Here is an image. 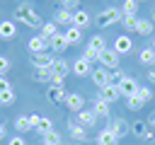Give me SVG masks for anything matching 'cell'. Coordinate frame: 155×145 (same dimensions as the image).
I'll use <instances>...</instances> for the list:
<instances>
[{"instance_id":"obj_7","label":"cell","mask_w":155,"mask_h":145,"mask_svg":"<svg viewBox=\"0 0 155 145\" xmlns=\"http://www.w3.org/2000/svg\"><path fill=\"white\" fill-rule=\"evenodd\" d=\"M63 104H65L73 114H80V111L85 109V99H82V94H80V92H68Z\"/></svg>"},{"instance_id":"obj_21","label":"cell","mask_w":155,"mask_h":145,"mask_svg":"<svg viewBox=\"0 0 155 145\" xmlns=\"http://www.w3.org/2000/svg\"><path fill=\"white\" fill-rule=\"evenodd\" d=\"M53 22H56V24H68V27H70V24H73V12L65 10V7H61V10L53 12Z\"/></svg>"},{"instance_id":"obj_16","label":"cell","mask_w":155,"mask_h":145,"mask_svg":"<svg viewBox=\"0 0 155 145\" xmlns=\"http://www.w3.org/2000/svg\"><path fill=\"white\" fill-rule=\"evenodd\" d=\"M92 111H94L97 118H109V114H111V111H109V102H104L102 97L92 102Z\"/></svg>"},{"instance_id":"obj_33","label":"cell","mask_w":155,"mask_h":145,"mask_svg":"<svg viewBox=\"0 0 155 145\" xmlns=\"http://www.w3.org/2000/svg\"><path fill=\"white\" fill-rule=\"evenodd\" d=\"M15 99H17V94H15V89H7V92H0V104H2V106H12V104H15Z\"/></svg>"},{"instance_id":"obj_43","label":"cell","mask_w":155,"mask_h":145,"mask_svg":"<svg viewBox=\"0 0 155 145\" xmlns=\"http://www.w3.org/2000/svg\"><path fill=\"white\" fill-rule=\"evenodd\" d=\"M7 89H12V85H10V80L5 75H0V92H7Z\"/></svg>"},{"instance_id":"obj_26","label":"cell","mask_w":155,"mask_h":145,"mask_svg":"<svg viewBox=\"0 0 155 145\" xmlns=\"http://www.w3.org/2000/svg\"><path fill=\"white\" fill-rule=\"evenodd\" d=\"M39 34H41L44 39H48V41H51V39L58 34V24H56V22H44V27H41V31H39Z\"/></svg>"},{"instance_id":"obj_23","label":"cell","mask_w":155,"mask_h":145,"mask_svg":"<svg viewBox=\"0 0 155 145\" xmlns=\"http://www.w3.org/2000/svg\"><path fill=\"white\" fill-rule=\"evenodd\" d=\"M65 94H68V92L63 89V85H58V87H56V85H51V87H48V99H51L53 104L65 102Z\"/></svg>"},{"instance_id":"obj_38","label":"cell","mask_w":155,"mask_h":145,"mask_svg":"<svg viewBox=\"0 0 155 145\" xmlns=\"http://www.w3.org/2000/svg\"><path fill=\"white\" fill-rule=\"evenodd\" d=\"M124 77H126V72H121V70H111V72H109V85H116V87H119V82H121Z\"/></svg>"},{"instance_id":"obj_6","label":"cell","mask_w":155,"mask_h":145,"mask_svg":"<svg viewBox=\"0 0 155 145\" xmlns=\"http://www.w3.org/2000/svg\"><path fill=\"white\" fill-rule=\"evenodd\" d=\"M51 44H48V39H44L41 34H36V36H31L29 41H27V48H29V53L31 56H36V53H46V48H48Z\"/></svg>"},{"instance_id":"obj_8","label":"cell","mask_w":155,"mask_h":145,"mask_svg":"<svg viewBox=\"0 0 155 145\" xmlns=\"http://www.w3.org/2000/svg\"><path fill=\"white\" fill-rule=\"evenodd\" d=\"M138 82H136V77H131V75H126L121 82H119V92H121V97H133V94H138Z\"/></svg>"},{"instance_id":"obj_35","label":"cell","mask_w":155,"mask_h":145,"mask_svg":"<svg viewBox=\"0 0 155 145\" xmlns=\"http://www.w3.org/2000/svg\"><path fill=\"white\" fill-rule=\"evenodd\" d=\"M82 58L90 60V63H99V51H94L92 46H85V56Z\"/></svg>"},{"instance_id":"obj_30","label":"cell","mask_w":155,"mask_h":145,"mask_svg":"<svg viewBox=\"0 0 155 145\" xmlns=\"http://www.w3.org/2000/svg\"><path fill=\"white\" fill-rule=\"evenodd\" d=\"M121 12H124L126 17H136V12H138V0H124Z\"/></svg>"},{"instance_id":"obj_41","label":"cell","mask_w":155,"mask_h":145,"mask_svg":"<svg viewBox=\"0 0 155 145\" xmlns=\"http://www.w3.org/2000/svg\"><path fill=\"white\" fill-rule=\"evenodd\" d=\"M7 145H27V140L17 133V135H12V138H7Z\"/></svg>"},{"instance_id":"obj_17","label":"cell","mask_w":155,"mask_h":145,"mask_svg":"<svg viewBox=\"0 0 155 145\" xmlns=\"http://www.w3.org/2000/svg\"><path fill=\"white\" fill-rule=\"evenodd\" d=\"M51 70H53V75H61V77H65L68 72H73L70 70V63L68 60H63V58H53V65H51Z\"/></svg>"},{"instance_id":"obj_3","label":"cell","mask_w":155,"mask_h":145,"mask_svg":"<svg viewBox=\"0 0 155 145\" xmlns=\"http://www.w3.org/2000/svg\"><path fill=\"white\" fill-rule=\"evenodd\" d=\"M29 123H31V128H34L39 135H46V133L53 130V121L46 118V116H39V114H31V116H29Z\"/></svg>"},{"instance_id":"obj_49","label":"cell","mask_w":155,"mask_h":145,"mask_svg":"<svg viewBox=\"0 0 155 145\" xmlns=\"http://www.w3.org/2000/svg\"><path fill=\"white\" fill-rule=\"evenodd\" d=\"M150 22H153V24H155V10H153V12H150Z\"/></svg>"},{"instance_id":"obj_27","label":"cell","mask_w":155,"mask_h":145,"mask_svg":"<svg viewBox=\"0 0 155 145\" xmlns=\"http://www.w3.org/2000/svg\"><path fill=\"white\" fill-rule=\"evenodd\" d=\"M15 130H17L19 135L27 133V130H34L31 123H29V116H17V118H15Z\"/></svg>"},{"instance_id":"obj_1","label":"cell","mask_w":155,"mask_h":145,"mask_svg":"<svg viewBox=\"0 0 155 145\" xmlns=\"http://www.w3.org/2000/svg\"><path fill=\"white\" fill-rule=\"evenodd\" d=\"M15 19H17L19 24H24V27H31V29H39V31H41V27H44V22H41V17L34 12L31 2H24V5H19V7L15 10Z\"/></svg>"},{"instance_id":"obj_45","label":"cell","mask_w":155,"mask_h":145,"mask_svg":"<svg viewBox=\"0 0 155 145\" xmlns=\"http://www.w3.org/2000/svg\"><path fill=\"white\" fill-rule=\"evenodd\" d=\"M145 123H148V126H150V128H155V111H153V114H150V116H148V118H145Z\"/></svg>"},{"instance_id":"obj_36","label":"cell","mask_w":155,"mask_h":145,"mask_svg":"<svg viewBox=\"0 0 155 145\" xmlns=\"http://www.w3.org/2000/svg\"><path fill=\"white\" fill-rule=\"evenodd\" d=\"M44 143H46V145H61V135H58V130L53 128L51 133H46V135H44Z\"/></svg>"},{"instance_id":"obj_50","label":"cell","mask_w":155,"mask_h":145,"mask_svg":"<svg viewBox=\"0 0 155 145\" xmlns=\"http://www.w3.org/2000/svg\"><path fill=\"white\" fill-rule=\"evenodd\" d=\"M150 48H153V51H155V39H153V44H150Z\"/></svg>"},{"instance_id":"obj_31","label":"cell","mask_w":155,"mask_h":145,"mask_svg":"<svg viewBox=\"0 0 155 145\" xmlns=\"http://www.w3.org/2000/svg\"><path fill=\"white\" fill-rule=\"evenodd\" d=\"M143 106H145V102H140V99H138V94L126 97V109H128V111H140Z\"/></svg>"},{"instance_id":"obj_47","label":"cell","mask_w":155,"mask_h":145,"mask_svg":"<svg viewBox=\"0 0 155 145\" xmlns=\"http://www.w3.org/2000/svg\"><path fill=\"white\" fill-rule=\"evenodd\" d=\"M143 140H145V143H153V140H155V133H153V130H148V133H145V138H143Z\"/></svg>"},{"instance_id":"obj_32","label":"cell","mask_w":155,"mask_h":145,"mask_svg":"<svg viewBox=\"0 0 155 145\" xmlns=\"http://www.w3.org/2000/svg\"><path fill=\"white\" fill-rule=\"evenodd\" d=\"M51 77H53V70H51V68L34 70V80H36V82H51Z\"/></svg>"},{"instance_id":"obj_20","label":"cell","mask_w":155,"mask_h":145,"mask_svg":"<svg viewBox=\"0 0 155 145\" xmlns=\"http://www.w3.org/2000/svg\"><path fill=\"white\" fill-rule=\"evenodd\" d=\"M68 133H70L73 140H87V128H82V126L75 123V121L68 123Z\"/></svg>"},{"instance_id":"obj_10","label":"cell","mask_w":155,"mask_h":145,"mask_svg":"<svg viewBox=\"0 0 155 145\" xmlns=\"http://www.w3.org/2000/svg\"><path fill=\"white\" fill-rule=\"evenodd\" d=\"M53 58H56V56L48 53V51H46V53H36V56L31 58V65H34V70H44V68H51V65H53Z\"/></svg>"},{"instance_id":"obj_46","label":"cell","mask_w":155,"mask_h":145,"mask_svg":"<svg viewBox=\"0 0 155 145\" xmlns=\"http://www.w3.org/2000/svg\"><path fill=\"white\" fill-rule=\"evenodd\" d=\"M7 138V128H5V123L0 121V140H5Z\"/></svg>"},{"instance_id":"obj_37","label":"cell","mask_w":155,"mask_h":145,"mask_svg":"<svg viewBox=\"0 0 155 145\" xmlns=\"http://www.w3.org/2000/svg\"><path fill=\"white\" fill-rule=\"evenodd\" d=\"M136 22H138V17H121V24H124V29L126 31H136Z\"/></svg>"},{"instance_id":"obj_5","label":"cell","mask_w":155,"mask_h":145,"mask_svg":"<svg viewBox=\"0 0 155 145\" xmlns=\"http://www.w3.org/2000/svg\"><path fill=\"white\" fill-rule=\"evenodd\" d=\"M109 130L121 140V138H126V135L131 133V123H128L126 118H119V116H116V118H111V121H109Z\"/></svg>"},{"instance_id":"obj_2","label":"cell","mask_w":155,"mask_h":145,"mask_svg":"<svg viewBox=\"0 0 155 145\" xmlns=\"http://www.w3.org/2000/svg\"><path fill=\"white\" fill-rule=\"evenodd\" d=\"M121 17H124V12H121L119 7H107V10L97 12V17H94V24H97V27H111V24L121 22Z\"/></svg>"},{"instance_id":"obj_22","label":"cell","mask_w":155,"mask_h":145,"mask_svg":"<svg viewBox=\"0 0 155 145\" xmlns=\"http://www.w3.org/2000/svg\"><path fill=\"white\" fill-rule=\"evenodd\" d=\"M97 145H119V138H116L109 128H104V130H99V135H97Z\"/></svg>"},{"instance_id":"obj_39","label":"cell","mask_w":155,"mask_h":145,"mask_svg":"<svg viewBox=\"0 0 155 145\" xmlns=\"http://www.w3.org/2000/svg\"><path fill=\"white\" fill-rule=\"evenodd\" d=\"M138 99H140V102H150V99H153V89L140 85V87H138Z\"/></svg>"},{"instance_id":"obj_51","label":"cell","mask_w":155,"mask_h":145,"mask_svg":"<svg viewBox=\"0 0 155 145\" xmlns=\"http://www.w3.org/2000/svg\"><path fill=\"white\" fill-rule=\"evenodd\" d=\"M138 2H143V0H138Z\"/></svg>"},{"instance_id":"obj_42","label":"cell","mask_w":155,"mask_h":145,"mask_svg":"<svg viewBox=\"0 0 155 145\" xmlns=\"http://www.w3.org/2000/svg\"><path fill=\"white\" fill-rule=\"evenodd\" d=\"M78 5H80V0H61V7H65V10H70V12H73Z\"/></svg>"},{"instance_id":"obj_9","label":"cell","mask_w":155,"mask_h":145,"mask_svg":"<svg viewBox=\"0 0 155 145\" xmlns=\"http://www.w3.org/2000/svg\"><path fill=\"white\" fill-rule=\"evenodd\" d=\"M119 56H124V53H131V48H133V41H131V36L128 34H121V36H116L114 39V46H111Z\"/></svg>"},{"instance_id":"obj_48","label":"cell","mask_w":155,"mask_h":145,"mask_svg":"<svg viewBox=\"0 0 155 145\" xmlns=\"http://www.w3.org/2000/svg\"><path fill=\"white\" fill-rule=\"evenodd\" d=\"M148 80H150V82H155V70H148Z\"/></svg>"},{"instance_id":"obj_24","label":"cell","mask_w":155,"mask_h":145,"mask_svg":"<svg viewBox=\"0 0 155 145\" xmlns=\"http://www.w3.org/2000/svg\"><path fill=\"white\" fill-rule=\"evenodd\" d=\"M153 29H155V24L150 19H138L136 22V34H140V36H150Z\"/></svg>"},{"instance_id":"obj_29","label":"cell","mask_w":155,"mask_h":145,"mask_svg":"<svg viewBox=\"0 0 155 145\" xmlns=\"http://www.w3.org/2000/svg\"><path fill=\"white\" fill-rule=\"evenodd\" d=\"M145 133H148V123H145V121H133V123H131V135L145 138Z\"/></svg>"},{"instance_id":"obj_13","label":"cell","mask_w":155,"mask_h":145,"mask_svg":"<svg viewBox=\"0 0 155 145\" xmlns=\"http://www.w3.org/2000/svg\"><path fill=\"white\" fill-rule=\"evenodd\" d=\"M90 24H92L90 12H85V10H75V12H73V27L85 29V27H90Z\"/></svg>"},{"instance_id":"obj_25","label":"cell","mask_w":155,"mask_h":145,"mask_svg":"<svg viewBox=\"0 0 155 145\" xmlns=\"http://www.w3.org/2000/svg\"><path fill=\"white\" fill-rule=\"evenodd\" d=\"M63 34H65V39H68V44H70V46L82 41V29H78V27H73V24H70V27H68Z\"/></svg>"},{"instance_id":"obj_11","label":"cell","mask_w":155,"mask_h":145,"mask_svg":"<svg viewBox=\"0 0 155 145\" xmlns=\"http://www.w3.org/2000/svg\"><path fill=\"white\" fill-rule=\"evenodd\" d=\"M70 70H73V75H78V77H87V75L92 72V63L85 60V58H78V60H73Z\"/></svg>"},{"instance_id":"obj_19","label":"cell","mask_w":155,"mask_h":145,"mask_svg":"<svg viewBox=\"0 0 155 145\" xmlns=\"http://www.w3.org/2000/svg\"><path fill=\"white\" fill-rule=\"evenodd\" d=\"M15 34H17V24L15 22H0V39L2 41H10V39H15Z\"/></svg>"},{"instance_id":"obj_28","label":"cell","mask_w":155,"mask_h":145,"mask_svg":"<svg viewBox=\"0 0 155 145\" xmlns=\"http://www.w3.org/2000/svg\"><path fill=\"white\" fill-rule=\"evenodd\" d=\"M138 63H143V65H153V63H155V51H153L150 46H145V48L138 53Z\"/></svg>"},{"instance_id":"obj_34","label":"cell","mask_w":155,"mask_h":145,"mask_svg":"<svg viewBox=\"0 0 155 145\" xmlns=\"http://www.w3.org/2000/svg\"><path fill=\"white\" fill-rule=\"evenodd\" d=\"M87 46H92V48H94V51H99V53L107 48V46H104V36H99V34H94V36L90 39V44H87Z\"/></svg>"},{"instance_id":"obj_18","label":"cell","mask_w":155,"mask_h":145,"mask_svg":"<svg viewBox=\"0 0 155 145\" xmlns=\"http://www.w3.org/2000/svg\"><path fill=\"white\" fill-rule=\"evenodd\" d=\"M78 123H80L82 128H92V126L97 123V116H94V111H92V109H90V111H87V109H82V111L78 114Z\"/></svg>"},{"instance_id":"obj_15","label":"cell","mask_w":155,"mask_h":145,"mask_svg":"<svg viewBox=\"0 0 155 145\" xmlns=\"http://www.w3.org/2000/svg\"><path fill=\"white\" fill-rule=\"evenodd\" d=\"M99 97H102L104 102H109V104H111V102H116V99L121 97V92H119V87H116V85H104V87L99 89Z\"/></svg>"},{"instance_id":"obj_12","label":"cell","mask_w":155,"mask_h":145,"mask_svg":"<svg viewBox=\"0 0 155 145\" xmlns=\"http://www.w3.org/2000/svg\"><path fill=\"white\" fill-rule=\"evenodd\" d=\"M48 44H51V51H53V56H58V53H63V51H65V48L70 46L63 31H58V34H56V36H53V39H51Z\"/></svg>"},{"instance_id":"obj_4","label":"cell","mask_w":155,"mask_h":145,"mask_svg":"<svg viewBox=\"0 0 155 145\" xmlns=\"http://www.w3.org/2000/svg\"><path fill=\"white\" fill-rule=\"evenodd\" d=\"M99 63H102V68H107V70H119V53H116L114 48H104V51L99 53Z\"/></svg>"},{"instance_id":"obj_40","label":"cell","mask_w":155,"mask_h":145,"mask_svg":"<svg viewBox=\"0 0 155 145\" xmlns=\"http://www.w3.org/2000/svg\"><path fill=\"white\" fill-rule=\"evenodd\" d=\"M10 65H12L10 58H7V56H0V75H5V72L10 70Z\"/></svg>"},{"instance_id":"obj_14","label":"cell","mask_w":155,"mask_h":145,"mask_svg":"<svg viewBox=\"0 0 155 145\" xmlns=\"http://www.w3.org/2000/svg\"><path fill=\"white\" fill-rule=\"evenodd\" d=\"M90 77H92V82L102 89L104 85H109V70L107 68H94L92 72H90Z\"/></svg>"},{"instance_id":"obj_44","label":"cell","mask_w":155,"mask_h":145,"mask_svg":"<svg viewBox=\"0 0 155 145\" xmlns=\"http://www.w3.org/2000/svg\"><path fill=\"white\" fill-rule=\"evenodd\" d=\"M63 80H65V77H61V75H53V77H51V85H56V87H58V85H63Z\"/></svg>"}]
</instances>
